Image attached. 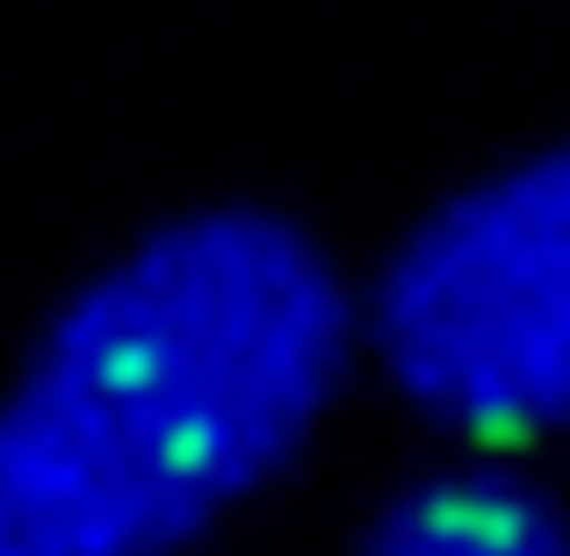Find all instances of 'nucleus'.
<instances>
[{"label": "nucleus", "instance_id": "1", "mask_svg": "<svg viewBox=\"0 0 570 556\" xmlns=\"http://www.w3.org/2000/svg\"><path fill=\"white\" fill-rule=\"evenodd\" d=\"M347 354V282L296 217L153 224L0 390V528L22 556H181L318 433Z\"/></svg>", "mask_w": 570, "mask_h": 556}, {"label": "nucleus", "instance_id": "2", "mask_svg": "<svg viewBox=\"0 0 570 556\" xmlns=\"http://www.w3.org/2000/svg\"><path fill=\"white\" fill-rule=\"evenodd\" d=\"M404 404L484 441L570 427V138L433 203L368 290Z\"/></svg>", "mask_w": 570, "mask_h": 556}, {"label": "nucleus", "instance_id": "3", "mask_svg": "<svg viewBox=\"0 0 570 556\" xmlns=\"http://www.w3.org/2000/svg\"><path fill=\"white\" fill-rule=\"evenodd\" d=\"M362 556H570V535L505 477H433L383 506Z\"/></svg>", "mask_w": 570, "mask_h": 556}, {"label": "nucleus", "instance_id": "4", "mask_svg": "<svg viewBox=\"0 0 570 556\" xmlns=\"http://www.w3.org/2000/svg\"><path fill=\"white\" fill-rule=\"evenodd\" d=\"M0 556H22V549H14V543H8V528H0Z\"/></svg>", "mask_w": 570, "mask_h": 556}]
</instances>
